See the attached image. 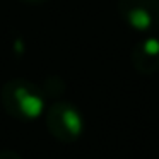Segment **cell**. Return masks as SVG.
Wrapping results in <instances>:
<instances>
[{
    "mask_svg": "<svg viewBox=\"0 0 159 159\" xmlns=\"http://www.w3.org/2000/svg\"><path fill=\"white\" fill-rule=\"evenodd\" d=\"M28 2H33V4H39V2H43V0H28Z\"/></svg>",
    "mask_w": 159,
    "mask_h": 159,
    "instance_id": "obj_6",
    "label": "cell"
},
{
    "mask_svg": "<svg viewBox=\"0 0 159 159\" xmlns=\"http://www.w3.org/2000/svg\"><path fill=\"white\" fill-rule=\"evenodd\" d=\"M118 12L135 31H159V0H118Z\"/></svg>",
    "mask_w": 159,
    "mask_h": 159,
    "instance_id": "obj_1",
    "label": "cell"
},
{
    "mask_svg": "<svg viewBox=\"0 0 159 159\" xmlns=\"http://www.w3.org/2000/svg\"><path fill=\"white\" fill-rule=\"evenodd\" d=\"M48 123L53 135L62 140H75L82 132V118L79 111L65 103H58L50 110Z\"/></svg>",
    "mask_w": 159,
    "mask_h": 159,
    "instance_id": "obj_2",
    "label": "cell"
},
{
    "mask_svg": "<svg viewBox=\"0 0 159 159\" xmlns=\"http://www.w3.org/2000/svg\"><path fill=\"white\" fill-rule=\"evenodd\" d=\"M11 103H16V106L9 108V110L19 115H26V116H36L43 106L41 98L33 93V87H29V84L24 82H16L7 86L5 104Z\"/></svg>",
    "mask_w": 159,
    "mask_h": 159,
    "instance_id": "obj_3",
    "label": "cell"
},
{
    "mask_svg": "<svg viewBox=\"0 0 159 159\" xmlns=\"http://www.w3.org/2000/svg\"><path fill=\"white\" fill-rule=\"evenodd\" d=\"M132 63L135 70L144 75H151L159 70V38L147 36L139 41L132 50Z\"/></svg>",
    "mask_w": 159,
    "mask_h": 159,
    "instance_id": "obj_4",
    "label": "cell"
},
{
    "mask_svg": "<svg viewBox=\"0 0 159 159\" xmlns=\"http://www.w3.org/2000/svg\"><path fill=\"white\" fill-rule=\"evenodd\" d=\"M0 159H17V157H12V156H11V152H5V154H2V156H0Z\"/></svg>",
    "mask_w": 159,
    "mask_h": 159,
    "instance_id": "obj_5",
    "label": "cell"
}]
</instances>
